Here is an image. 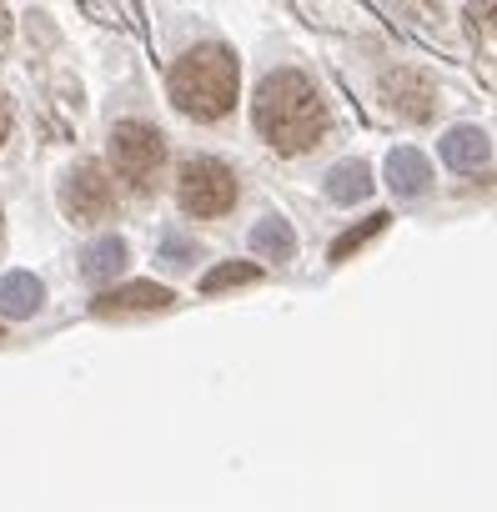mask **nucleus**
I'll use <instances>...</instances> for the list:
<instances>
[{"label":"nucleus","instance_id":"f257e3e1","mask_svg":"<svg viewBox=\"0 0 497 512\" xmlns=\"http://www.w3.org/2000/svg\"><path fill=\"white\" fill-rule=\"evenodd\" d=\"M252 121L262 131V141L282 156H302L312 146L327 141L332 131V111H327V96L317 91L312 76L282 66L272 76H262L257 96H252Z\"/></svg>","mask_w":497,"mask_h":512},{"label":"nucleus","instance_id":"f03ea898","mask_svg":"<svg viewBox=\"0 0 497 512\" xmlns=\"http://www.w3.org/2000/svg\"><path fill=\"white\" fill-rule=\"evenodd\" d=\"M166 91H171V106L191 121H221L231 106H236V91H241V66L226 46H196L186 51L171 76H166Z\"/></svg>","mask_w":497,"mask_h":512},{"label":"nucleus","instance_id":"7ed1b4c3","mask_svg":"<svg viewBox=\"0 0 497 512\" xmlns=\"http://www.w3.org/2000/svg\"><path fill=\"white\" fill-rule=\"evenodd\" d=\"M106 151H111L116 176L131 181L136 191H151L166 171V136L151 121H116L106 136Z\"/></svg>","mask_w":497,"mask_h":512},{"label":"nucleus","instance_id":"20e7f679","mask_svg":"<svg viewBox=\"0 0 497 512\" xmlns=\"http://www.w3.org/2000/svg\"><path fill=\"white\" fill-rule=\"evenodd\" d=\"M176 201L186 216H226L241 201V181L216 156H186L176 171Z\"/></svg>","mask_w":497,"mask_h":512},{"label":"nucleus","instance_id":"39448f33","mask_svg":"<svg viewBox=\"0 0 497 512\" xmlns=\"http://www.w3.org/2000/svg\"><path fill=\"white\" fill-rule=\"evenodd\" d=\"M61 211L76 221V226H91V221H106L116 211V181L106 176L101 161H81L66 171L61 181Z\"/></svg>","mask_w":497,"mask_h":512},{"label":"nucleus","instance_id":"423d86ee","mask_svg":"<svg viewBox=\"0 0 497 512\" xmlns=\"http://www.w3.org/2000/svg\"><path fill=\"white\" fill-rule=\"evenodd\" d=\"M377 96H382V106H387L392 116H402V121H427V116L437 111V81H432L427 71H417V66H392V71H382Z\"/></svg>","mask_w":497,"mask_h":512},{"label":"nucleus","instance_id":"0eeeda50","mask_svg":"<svg viewBox=\"0 0 497 512\" xmlns=\"http://www.w3.org/2000/svg\"><path fill=\"white\" fill-rule=\"evenodd\" d=\"M166 307H176V292L156 287V282H126V287H111L91 302L96 317H131V312H166Z\"/></svg>","mask_w":497,"mask_h":512},{"label":"nucleus","instance_id":"6e6552de","mask_svg":"<svg viewBox=\"0 0 497 512\" xmlns=\"http://www.w3.org/2000/svg\"><path fill=\"white\" fill-rule=\"evenodd\" d=\"M437 151H442V161H447L452 171H462V176H477V171H487V161H492V141H487L482 126H452V131L437 141Z\"/></svg>","mask_w":497,"mask_h":512},{"label":"nucleus","instance_id":"1a4fd4ad","mask_svg":"<svg viewBox=\"0 0 497 512\" xmlns=\"http://www.w3.org/2000/svg\"><path fill=\"white\" fill-rule=\"evenodd\" d=\"M126 262H131V246L121 236H101V241H91L81 251V277L91 287H106V282H116L126 272Z\"/></svg>","mask_w":497,"mask_h":512},{"label":"nucleus","instance_id":"9d476101","mask_svg":"<svg viewBox=\"0 0 497 512\" xmlns=\"http://www.w3.org/2000/svg\"><path fill=\"white\" fill-rule=\"evenodd\" d=\"M46 307V287L41 277L31 272H11V277H0V317H11V322H26Z\"/></svg>","mask_w":497,"mask_h":512},{"label":"nucleus","instance_id":"9b49d317","mask_svg":"<svg viewBox=\"0 0 497 512\" xmlns=\"http://www.w3.org/2000/svg\"><path fill=\"white\" fill-rule=\"evenodd\" d=\"M387 186H392L397 196H422V191L432 186V161H427L417 146H397V151L387 156Z\"/></svg>","mask_w":497,"mask_h":512},{"label":"nucleus","instance_id":"f8f14e48","mask_svg":"<svg viewBox=\"0 0 497 512\" xmlns=\"http://www.w3.org/2000/svg\"><path fill=\"white\" fill-rule=\"evenodd\" d=\"M367 196H372V166H367V161H337V166L327 171V201L357 206V201H367Z\"/></svg>","mask_w":497,"mask_h":512},{"label":"nucleus","instance_id":"ddd939ff","mask_svg":"<svg viewBox=\"0 0 497 512\" xmlns=\"http://www.w3.org/2000/svg\"><path fill=\"white\" fill-rule=\"evenodd\" d=\"M252 251L267 256V262H292V256H297V231L282 216H262L252 226Z\"/></svg>","mask_w":497,"mask_h":512},{"label":"nucleus","instance_id":"4468645a","mask_svg":"<svg viewBox=\"0 0 497 512\" xmlns=\"http://www.w3.org/2000/svg\"><path fill=\"white\" fill-rule=\"evenodd\" d=\"M156 262L166 272H186L191 262H201V241L191 231H181V226H166L161 241H156Z\"/></svg>","mask_w":497,"mask_h":512},{"label":"nucleus","instance_id":"2eb2a0df","mask_svg":"<svg viewBox=\"0 0 497 512\" xmlns=\"http://www.w3.org/2000/svg\"><path fill=\"white\" fill-rule=\"evenodd\" d=\"M252 282H262V267H257V262H221V267H211V272L201 277V292L216 297V292H226V287H252Z\"/></svg>","mask_w":497,"mask_h":512},{"label":"nucleus","instance_id":"dca6fc26","mask_svg":"<svg viewBox=\"0 0 497 512\" xmlns=\"http://www.w3.org/2000/svg\"><path fill=\"white\" fill-rule=\"evenodd\" d=\"M387 221H392L387 211H372V216H367L362 226L342 231V236L332 241V262H352V256H357V251H362V246H367V241H372L377 231H387Z\"/></svg>","mask_w":497,"mask_h":512},{"label":"nucleus","instance_id":"f3484780","mask_svg":"<svg viewBox=\"0 0 497 512\" xmlns=\"http://www.w3.org/2000/svg\"><path fill=\"white\" fill-rule=\"evenodd\" d=\"M11 126H16V111H11V96L0 91V146H6V136H11Z\"/></svg>","mask_w":497,"mask_h":512},{"label":"nucleus","instance_id":"a211bd4d","mask_svg":"<svg viewBox=\"0 0 497 512\" xmlns=\"http://www.w3.org/2000/svg\"><path fill=\"white\" fill-rule=\"evenodd\" d=\"M6 36H11V16H6V11H0V41H6Z\"/></svg>","mask_w":497,"mask_h":512},{"label":"nucleus","instance_id":"6ab92c4d","mask_svg":"<svg viewBox=\"0 0 497 512\" xmlns=\"http://www.w3.org/2000/svg\"><path fill=\"white\" fill-rule=\"evenodd\" d=\"M0 342H6V327H0Z\"/></svg>","mask_w":497,"mask_h":512}]
</instances>
